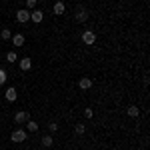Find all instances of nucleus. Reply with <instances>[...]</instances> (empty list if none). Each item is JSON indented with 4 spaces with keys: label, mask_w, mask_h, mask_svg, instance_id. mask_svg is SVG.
Segmentation results:
<instances>
[{
    "label": "nucleus",
    "mask_w": 150,
    "mask_h": 150,
    "mask_svg": "<svg viewBox=\"0 0 150 150\" xmlns=\"http://www.w3.org/2000/svg\"><path fill=\"white\" fill-rule=\"evenodd\" d=\"M88 18H90L88 8H86V6H82V4H80V6H76V10H74V20H76V22H80V24H84Z\"/></svg>",
    "instance_id": "obj_1"
},
{
    "label": "nucleus",
    "mask_w": 150,
    "mask_h": 150,
    "mask_svg": "<svg viewBox=\"0 0 150 150\" xmlns=\"http://www.w3.org/2000/svg\"><path fill=\"white\" fill-rule=\"evenodd\" d=\"M12 142H16V144H20V142H24V140H28V132L26 130H22V128H18V130H14L10 136Z\"/></svg>",
    "instance_id": "obj_2"
},
{
    "label": "nucleus",
    "mask_w": 150,
    "mask_h": 150,
    "mask_svg": "<svg viewBox=\"0 0 150 150\" xmlns=\"http://www.w3.org/2000/svg\"><path fill=\"white\" fill-rule=\"evenodd\" d=\"M30 120V114L26 112V110H20V112H16V116H14V122L16 124H24V122H28Z\"/></svg>",
    "instance_id": "obj_3"
},
{
    "label": "nucleus",
    "mask_w": 150,
    "mask_h": 150,
    "mask_svg": "<svg viewBox=\"0 0 150 150\" xmlns=\"http://www.w3.org/2000/svg\"><path fill=\"white\" fill-rule=\"evenodd\" d=\"M82 42H84V44H94V42H96V34H94L92 30L82 32Z\"/></svg>",
    "instance_id": "obj_4"
},
{
    "label": "nucleus",
    "mask_w": 150,
    "mask_h": 150,
    "mask_svg": "<svg viewBox=\"0 0 150 150\" xmlns=\"http://www.w3.org/2000/svg\"><path fill=\"white\" fill-rule=\"evenodd\" d=\"M16 20L20 24H26L28 20H30V12H26V10H18L16 12Z\"/></svg>",
    "instance_id": "obj_5"
},
{
    "label": "nucleus",
    "mask_w": 150,
    "mask_h": 150,
    "mask_svg": "<svg viewBox=\"0 0 150 150\" xmlns=\"http://www.w3.org/2000/svg\"><path fill=\"white\" fill-rule=\"evenodd\" d=\"M78 86H80V90H90V88H92V78H88V76L80 78Z\"/></svg>",
    "instance_id": "obj_6"
},
{
    "label": "nucleus",
    "mask_w": 150,
    "mask_h": 150,
    "mask_svg": "<svg viewBox=\"0 0 150 150\" xmlns=\"http://www.w3.org/2000/svg\"><path fill=\"white\" fill-rule=\"evenodd\" d=\"M30 20L36 24H40L42 20H44V14H42V10H32L30 12Z\"/></svg>",
    "instance_id": "obj_7"
},
{
    "label": "nucleus",
    "mask_w": 150,
    "mask_h": 150,
    "mask_svg": "<svg viewBox=\"0 0 150 150\" xmlns=\"http://www.w3.org/2000/svg\"><path fill=\"white\" fill-rule=\"evenodd\" d=\"M4 96H6V100H8V102H14V100L18 98V92H16V88H12V86H10V88L4 92Z\"/></svg>",
    "instance_id": "obj_8"
},
{
    "label": "nucleus",
    "mask_w": 150,
    "mask_h": 150,
    "mask_svg": "<svg viewBox=\"0 0 150 150\" xmlns=\"http://www.w3.org/2000/svg\"><path fill=\"white\" fill-rule=\"evenodd\" d=\"M64 10H66V6H64V2H62V0L54 2V14H56V16H62Z\"/></svg>",
    "instance_id": "obj_9"
},
{
    "label": "nucleus",
    "mask_w": 150,
    "mask_h": 150,
    "mask_svg": "<svg viewBox=\"0 0 150 150\" xmlns=\"http://www.w3.org/2000/svg\"><path fill=\"white\" fill-rule=\"evenodd\" d=\"M30 68H32V60H30L28 56H24L22 60H20V70L26 72V70H30Z\"/></svg>",
    "instance_id": "obj_10"
},
{
    "label": "nucleus",
    "mask_w": 150,
    "mask_h": 150,
    "mask_svg": "<svg viewBox=\"0 0 150 150\" xmlns=\"http://www.w3.org/2000/svg\"><path fill=\"white\" fill-rule=\"evenodd\" d=\"M24 40H26L24 34H14L12 36V44H14V46H24Z\"/></svg>",
    "instance_id": "obj_11"
},
{
    "label": "nucleus",
    "mask_w": 150,
    "mask_h": 150,
    "mask_svg": "<svg viewBox=\"0 0 150 150\" xmlns=\"http://www.w3.org/2000/svg\"><path fill=\"white\" fill-rule=\"evenodd\" d=\"M126 112H128V116H132V118H138V116H140V108L132 104V106H128V108H126Z\"/></svg>",
    "instance_id": "obj_12"
},
{
    "label": "nucleus",
    "mask_w": 150,
    "mask_h": 150,
    "mask_svg": "<svg viewBox=\"0 0 150 150\" xmlns=\"http://www.w3.org/2000/svg\"><path fill=\"white\" fill-rule=\"evenodd\" d=\"M26 132H38V122L28 120V122H26Z\"/></svg>",
    "instance_id": "obj_13"
},
{
    "label": "nucleus",
    "mask_w": 150,
    "mask_h": 150,
    "mask_svg": "<svg viewBox=\"0 0 150 150\" xmlns=\"http://www.w3.org/2000/svg\"><path fill=\"white\" fill-rule=\"evenodd\" d=\"M52 142H54V138H52L50 134L42 136V146H44V148H50V146H52Z\"/></svg>",
    "instance_id": "obj_14"
},
{
    "label": "nucleus",
    "mask_w": 150,
    "mask_h": 150,
    "mask_svg": "<svg viewBox=\"0 0 150 150\" xmlns=\"http://www.w3.org/2000/svg\"><path fill=\"white\" fill-rule=\"evenodd\" d=\"M0 36H2V40H10V38H12L10 28H2V32H0Z\"/></svg>",
    "instance_id": "obj_15"
},
{
    "label": "nucleus",
    "mask_w": 150,
    "mask_h": 150,
    "mask_svg": "<svg viewBox=\"0 0 150 150\" xmlns=\"http://www.w3.org/2000/svg\"><path fill=\"white\" fill-rule=\"evenodd\" d=\"M6 60H8V62L12 64V62H16V60H18V54L12 50V52H8V54H6Z\"/></svg>",
    "instance_id": "obj_16"
},
{
    "label": "nucleus",
    "mask_w": 150,
    "mask_h": 150,
    "mask_svg": "<svg viewBox=\"0 0 150 150\" xmlns=\"http://www.w3.org/2000/svg\"><path fill=\"white\" fill-rule=\"evenodd\" d=\"M6 78H8V74H6V70L4 68H0V86L6 82Z\"/></svg>",
    "instance_id": "obj_17"
},
{
    "label": "nucleus",
    "mask_w": 150,
    "mask_h": 150,
    "mask_svg": "<svg viewBox=\"0 0 150 150\" xmlns=\"http://www.w3.org/2000/svg\"><path fill=\"white\" fill-rule=\"evenodd\" d=\"M36 2H38V0H26V8H28V10H34Z\"/></svg>",
    "instance_id": "obj_18"
},
{
    "label": "nucleus",
    "mask_w": 150,
    "mask_h": 150,
    "mask_svg": "<svg viewBox=\"0 0 150 150\" xmlns=\"http://www.w3.org/2000/svg\"><path fill=\"white\" fill-rule=\"evenodd\" d=\"M74 130H76V134H84L86 126H84V124H76V128H74Z\"/></svg>",
    "instance_id": "obj_19"
},
{
    "label": "nucleus",
    "mask_w": 150,
    "mask_h": 150,
    "mask_svg": "<svg viewBox=\"0 0 150 150\" xmlns=\"http://www.w3.org/2000/svg\"><path fill=\"white\" fill-rule=\"evenodd\" d=\"M84 116H86V118H92V116H94V110H92V108H86V110H84Z\"/></svg>",
    "instance_id": "obj_20"
},
{
    "label": "nucleus",
    "mask_w": 150,
    "mask_h": 150,
    "mask_svg": "<svg viewBox=\"0 0 150 150\" xmlns=\"http://www.w3.org/2000/svg\"><path fill=\"white\" fill-rule=\"evenodd\" d=\"M48 130H50V132H56V130H58V124H56V122H50V124H48Z\"/></svg>",
    "instance_id": "obj_21"
},
{
    "label": "nucleus",
    "mask_w": 150,
    "mask_h": 150,
    "mask_svg": "<svg viewBox=\"0 0 150 150\" xmlns=\"http://www.w3.org/2000/svg\"><path fill=\"white\" fill-rule=\"evenodd\" d=\"M42 2H46V0H42Z\"/></svg>",
    "instance_id": "obj_22"
}]
</instances>
